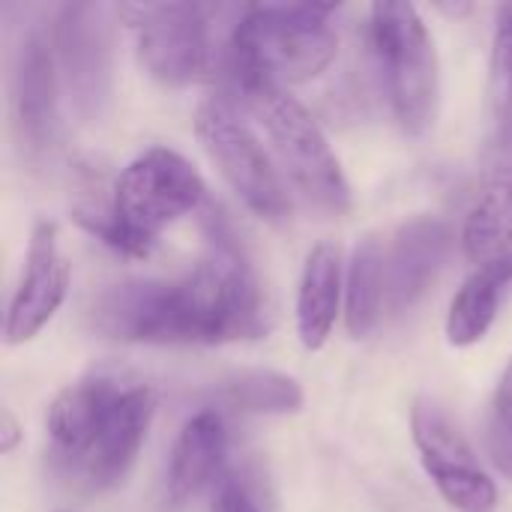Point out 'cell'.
<instances>
[{"label": "cell", "mask_w": 512, "mask_h": 512, "mask_svg": "<svg viewBox=\"0 0 512 512\" xmlns=\"http://www.w3.org/2000/svg\"><path fill=\"white\" fill-rule=\"evenodd\" d=\"M512 285V252L480 264L450 303L447 339L456 348H471L492 330L501 300Z\"/></svg>", "instance_id": "17"}, {"label": "cell", "mask_w": 512, "mask_h": 512, "mask_svg": "<svg viewBox=\"0 0 512 512\" xmlns=\"http://www.w3.org/2000/svg\"><path fill=\"white\" fill-rule=\"evenodd\" d=\"M231 78L249 111L261 120L276 159L297 192H303L315 207L327 213H345L351 207L348 177L309 108L276 81L258 75Z\"/></svg>", "instance_id": "4"}, {"label": "cell", "mask_w": 512, "mask_h": 512, "mask_svg": "<svg viewBox=\"0 0 512 512\" xmlns=\"http://www.w3.org/2000/svg\"><path fill=\"white\" fill-rule=\"evenodd\" d=\"M51 48L60 90L84 123H102L114 102V27L105 3H66L54 18Z\"/></svg>", "instance_id": "6"}, {"label": "cell", "mask_w": 512, "mask_h": 512, "mask_svg": "<svg viewBox=\"0 0 512 512\" xmlns=\"http://www.w3.org/2000/svg\"><path fill=\"white\" fill-rule=\"evenodd\" d=\"M333 3H264L240 12L231 30V75L300 84L321 75L339 51Z\"/></svg>", "instance_id": "3"}, {"label": "cell", "mask_w": 512, "mask_h": 512, "mask_svg": "<svg viewBox=\"0 0 512 512\" xmlns=\"http://www.w3.org/2000/svg\"><path fill=\"white\" fill-rule=\"evenodd\" d=\"M342 300V252L336 243H318L303 267L297 291V333L306 351L324 348L336 327Z\"/></svg>", "instance_id": "16"}, {"label": "cell", "mask_w": 512, "mask_h": 512, "mask_svg": "<svg viewBox=\"0 0 512 512\" xmlns=\"http://www.w3.org/2000/svg\"><path fill=\"white\" fill-rule=\"evenodd\" d=\"M195 132L207 156L216 162L231 189L261 219L282 222L291 213V198L270 153L237 114L228 99H207L195 111Z\"/></svg>", "instance_id": "8"}, {"label": "cell", "mask_w": 512, "mask_h": 512, "mask_svg": "<svg viewBox=\"0 0 512 512\" xmlns=\"http://www.w3.org/2000/svg\"><path fill=\"white\" fill-rule=\"evenodd\" d=\"M462 246L474 264H486L512 252V153L468 210Z\"/></svg>", "instance_id": "18"}, {"label": "cell", "mask_w": 512, "mask_h": 512, "mask_svg": "<svg viewBox=\"0 0 512 512\" xmlns=\"http://www.w3.org/2000/svg\"><path fill=\"white\" fill-rule=\"evenodd\" d=\"M57 512H72V510H57Z\"/></svg>", "instance_id": "26"}, {"label": "cell", "mask_w": 512, "mask_h": 512, "mask_svg": "<svg viewBox=\"0 0 512 512\" xmlns=\"http://www.w3.org/2000/svg\"><path fill=\"white\" fill-rule=\"evenodd\" d=\"M411 432L420 450V462L447 504H453L459 512L495 510V483L441 405H435L432 399H417L411 411Z\"/></svg>", "instance_id": "9"}, {"label": "cell", "mask_w": 512, "mask_h": 512, "mask_svg": "<svg viewBox=\"0 0 512 512\" xmlns=\"http://www.w3.org/2000/svg\"><path fill=\"white\" fill-rule=\"evenodd\" d=\"M210 512H264L258 495L252 492V486L237 477L228 474L216 483V495H213V507Z\"/></svg>", "instance_id": "22"}, {"label": "cell", "mask_w": 512, "mask_h": 512, "mask_svg": "<svg viewBox=\"0 0 512 512\" xmlns=\"http://www.w3.org/2000/svg\"><path fill=\"white\" fill-rule=\"evenodd\" d=\"M486 447L498 471H504L512 480V432H507L495 417H489L486 423Z\"/></svg>", "instance_id": "23"}, {"label": "cell", "mask_w": 512, "mask_h": 512, "mask_svg": "<svg viewBox=\"0 0 512 512\" xmlns=\"http://www.w3.org/2000/svg\"><path fill=\"white\" fill-rule=\"evenodd\" d=\"M369 42L384 78L396 123L408 135H423L438 114V51L411 3H375L369 12Z\"/></svg>", "instance_id": "5"}, {"label": "cell", "mask_w": 512, "mask_h": 512, "mask_svg": "<svg viewBox=\"0 0 512 512\" xmlns=\"http://www.w3.org/2000/svg\"><path fill=\"white\" fill-rule=\"evenodd\" d=\"M153 411H156L153 390L147 384L129 381L117 396V402L111 405L102 426L96 429L84 456L63 474L90 492H105L123 483L141 453Z\"/></svg>", "instance_id": "11"}, {"label": "cell", "mask_w": 512, "mask_h": 512, "mask_svg": "<svg viewBox=\"0 0 512 512\" xmlns=\"http://www.w3.org/2000/svg\"><path fill=\"white\" fill-rule=\"evenodd\" d=\"M129 378L114 375V372H93L66 390L57 393V399L48 408V438H51V453L60 471L72 468L84 450L90 447L96 429L108 417L111 405L123 393Z\"/></svg>", "instance_id": "14"}, {"label": "cell", "mask_w": 512, "mask_h": 512, "mask_svg": "<svg viewBox=\"0 0 512 512\" xmlns=\"http://www.w3.org/2000/svg\"><path fill=\"white\" fill-rule=\"evenodd\" d=\"M207 201L198 168L168 147H150L135 156L114 183L111 204L87 201L72 210L75 222L105 246L144 258L159 234L180 216Z\"/></svg>", "instance_id": "2"}, {"label": "cell", "mask_w": 512, "mask_h": 512, "mask_svg": "<svg viewBox=\"0 0 512 512\" xmlns=\"http://www.w3.org/2000/svg\"><path fill=\"white\" fill-rule=\"evenodd\" d=\"M60 75L54 48L42 33L24 36L12 72V126L21 156L42 168L60 144Z\"/></svg>", "instance_id": "10"}, {"label": "cell", "mask_w": 512, "mask_h": 512, "mask_svg": "<svg viewBox=\"0 0 512 512\" xmlns=\"http://www.w3.org/2000/svg\"><path fill=\"white\" fill-rule=\"evenodd\" d=\"M120 18L135 30L144 69L171 87L195 84L213 69V15L201 3H123Z\"/></svg>", "instance_id": "7"}, {"label": "cell", "mask_w": 512, "mask_h": 512, "mask_svg": "<svg viewBox=\"0 0 512 512\" xmlns=\"http://www.w3.org/2000/svg\"><path fill=\"white\" fill-rule=\"evenodd\" d=\"M507 432H512V357L501 375V384H498V393H495V405H492V414Z\"/></svg>", "instance_id": "24"}, {"label": "cell", "mask_w": 512, "mask_h": 512, "mask_svg": "<svg viewBox=\"0 0 512 512\" xmlns=\"http://www.w3.org/2000/svg\"><path fill=\"white\" fill-rule=\"evenodd\" d=\"M225 456H228V429L222 414L216 408H207L189 417L171 450L168 480H165L168 501L180 507L198 498L216 480H222L219 474Z\"/></svg>", "instance_id": "15"}, {"label": "cell", "mask_w": 512, "mask_h": 512, "mask_svg": "<svg viewBox=\"0 0 512 512\" xmlns=\"http://www.w3.org/2000/svg\"><path fill=\"white\" fill-rule=\"evenodd\" d=\"M387 312L384 288V243L375 234H366L351 255L345 279V324L354 339H366L381 315Z\"/></svg>", "instance_id": "19"}, {"label": "cell", "mask_w": 512, "mask_h": 512, "mask_svg": "<svg viewBox=\"0 0 512 512\" xmlns=\"http://www.w3.org/2000/svg\"><path fill=\"white\" fill-rule=\"evenodd\" d=\"M210 252L180 279H126L90 306L96 333L144 345H222L267 333L261 282L219 207L204 213Z\"/></svg>", "instance_id": "1"}, {"label": "cell", "mask_w": 512, "mask_h": 512, "mask_svg": "<svg viewBox=\"0 0 512 512\" xmlns=\"http://www.w3.org/2000/svg\"><path fill=\"white\" fill-rule=\"evenodd\" d=\"M69 291V261L60 252V234L54 222H36L24 258L21 279L15 285L3 336L9 345L30 342L63 306Z\"/></svg>", "instance_id": "12"}, {"label": "cell", "mask_w": 512, "mask_h": 512, "mask_svg": "<svg viewBox=\"0 0 512 512\" xmlns=\"http://www.w3.org/2000/svg\"><path fill=\"white\" fill-rule=\"evenodd\" d=\"M216 405L240 414H294L303 408V390L291 375L273 369H243L222 378L213 390Z\"/></svg>", "instance_id": "20"}, {"label": "cell", "mask_w": 512, "mask_h": 512, "mask_svg": "<svg viewBox=\"0 0 512 512\" xmlns=\"http://www.w3.org/2000/svg\"><path fill=\"white\" fill-rule=\"evenodd\" d=\"M453 249V228L438 216H414L384 249L387 312L393 318L417 306L435 285Z\"/></svg>", "instance_id": "13"}, {"label": "cell", "mask_w": 512, "mask_h": 512, "mask_svg": "<svg viewBox=\"0 0 512 512\" xmlns=\"http://www.w3.org/2000/svg\"><path fill=\"white\" fill-rule=\"evenodd\" d=\"M486 120L489 150L507 159L512 153V3L498 9L486 87Z\"/></svg>", "instance_id": "21"}, {"label": "cell", "mask_w": 512, "mask_h": 512, "mask_svg": "<svg viewBox=\"0 0 512 512\" xmlns=\"http://www.w3.org/2000/svg\"><path fill=\"white\" fill-rule=\"evenodd\" d=\"M18 441H21V426L12 417V411L3 408V414H0V450L3 453H12L18 447Z\"/></svg>", "instance_id": "25"}]
</instances>
